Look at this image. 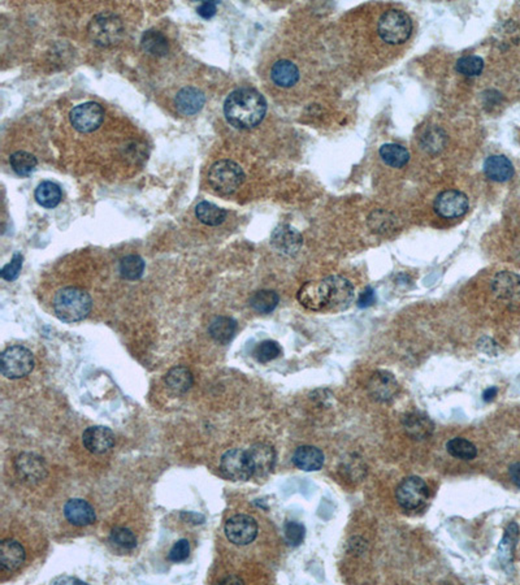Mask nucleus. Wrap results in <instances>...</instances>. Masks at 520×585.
<instances>
[{
  "mask_svg": "<svg viewBox=\"0 0 520 585\" xmlns=\"http://www.w3.org/2000/svg\"><path fill=\"white\" fill-rule=\"evenodd\" d=\"M267 112L264 97L255 88H237L224 104L227 120L240 129H251L263 122Z\"/></svg>",
  "mask_w": 520,
  "mask_h": 585,
  "instance_id": "1",
  "label": "nucleus"
},
{
  "mask_svg": "<svg viewBox=\"0 0 520 585\" xmlns=\"http://www.w3.org/2000/svg\"><path fill=\"white\" fill-rule=\"evenodd\" d=\"M93 307V299L88 291L79 287H64L56 293L54 311L64 323H77L88 318Z\"/></svg>",
  "mask_w": 520,
  "mask_h": 585,
  "instance_id": "2",
  "label": "nucleus"
},
{
  "mask_svg": "<svg viewBox=\"0 0 520 585\" xmlns=\"http://www.w3.org/2000/svg\"><path fill=\"white\" fill-rule=\"evenodd\" d=\"M88 33L91 41L97 46L111 47L122 41L124 23L117 15L111 12H102L91 19L88 26Z\"/></svg>",
  "mask_w": 520,
  "mask_h": 585,
  "instance_id": "3",
  "label": "nucleus"
},
{
  "mask_svg": "<svg viewBox=\"0 0 520 585\" xmlns=\"http://www.w3.org/2000/svg\"><path fill=\"white\" fill-rule=\"evenodd\" d=\"M244 173L242 168L233 160H219L213 163L209 172L211 188L222 195L233 194L244 184Z\"/></svg>",
  "mask_w": 520,
  "mask_h": 585,
  "instance_id": "4",
  "label": "nucleus"
},
{
  "mask_svg": "<svg viewBox=\"0 0 520 585\" xmlns=\"http://www.w3.org/2000/svg\"><path fill=\"white\" fill-rule=\"evenodd\" d=\"M377 30L385 44H401L409 39L412 32V22L405 12L389 10L380 17Z\"/></svg>",
  "mask_w": 520,
  "mask_h": 585,
  "instance_id": "5",
  "label": "nucleus"
},
{
  "mask_svg": "<svg viewBox=\"0 0 520 585\" xmlns=\"http://www.w3.org/2000/svg\"><path fill=\"white\" fill-rule=\"evenodd\" d=\"M34 368L32 352L20 345L7 347L0 356V370L3 376L17 380L29 375Z\"/></svg>",
  "mask_w": 520,
  "mask_h": 585,
  "instance_id": "6",
  "label": "nucleus"
},
{
  "mask_svg": "<svg viewBox=\"0 0 520 585\" xmlns=\"http://www.w3.org/2000/svg\"><path fill=\"white\" fill-rule=\"evenodd\" d=\"M428 486L419 476H409L403 479L396 490L399 506L407 511L423 508L428 499Z\"/></svg>",
  "mask_w": 520,
  "mask_h": 585,
  "instance_id": "7",
  "label": "nucleus"
},
{
  "mask_svg": "<svg viewBox=\"0 0 520 585\" xmlns=\"http://www.w3.org/2000/svg\"><path fill=\"white\" fill-rule=\"evenodd\" d=\"M220 468L224 475L234 481H246L254 476L249 452L242 449H232L224 454Z\"/></svg>",
  "mask_w": 520,
  "mask_h": 585,
  "instance_id": "8",
  "label": "nucleus"
},
{
  "mask_svg": "<svg viewBox=\"0 0 520 585\" xmlns=\"http://www.w3.org/2000/svg\"><path fill=\"white\" fill-rule=\"evenodd\" d=\"M70 124L79 133H91L97 131L104 119V111L95 102H86L78 104L69 113Z\"/></svg>",
  "mask_w": 520,
  "mask_h": 585,
  "instance_id": "9",
  "label": "nucleus"
},
{
  "mask_svg": "<svg viewBox=\"0 0 520 585\" xmlns=\"http://www.w3.org/2000/svg\"><path fill=\"white\" fill-rule=\"evenodd\" d=\"M297 299L305 309L310 311H328L329 287L325 278L319 281H309L299 287Z\"/></svg>",
  "mask_w": 520,
  "mask_h": 585,
  "instance_id": "10",
  "label": "nucleus"
},
{
  "mask_svg": "<svg viewBox=\"0 0 520 585\" xmlns=\"http://www.w3.org/2000/svg\"><path fill=\"white\" fill-rule=\"evenodd\" d=\"M258 530L259 527L256 520L244 514L234 515L225 523V535L228 540L238 546H244L254 541Z\"/></svg>",
  "mask_w": 520,
  "mask_h": 585,
  "instance_id": "11",
  "label": "nucleus"
},
{
  "mask_svg": "<svg viewBox=\"0 0 520 585\" xmlns=\"http://www.w3.org/2000/svg\"><path fill=\"white\" fill-rule=\"evenodd\" d=\"M433 209L443 219H456L468 210V198L459 190H445L434 199Z\"/></svg>",
  "mask_w": 520,
  "mask_h": 585,
  "instance_id": "12",
  "label": "nucleus"
},
{
  "mask_svg": "<svg viewBox=\"0 0 520 585\" xmlns=\"http://www.w3.org/2000/svg\"><path fill=\"white\" fill-rule=\"evenodd\" d=\"M329 287V306L328 311L340 312L349 309L354 300V287L343 276H329L325 278Z\"/></svg>",
  "mask_w": 520,
  "mask_h": 585,
  "instance_id": "13",
  "label": "nucleus"
},
{
  "mask_svg": "<svg viewBox=\"0 0 520 585\" xmlns=\"http://www.w3.org/2000/svg\"><path fill=\"white\" fill-rule=\"evenodd\" d=\"M492 290L494 296L506 305H518L520 303L519 275L509 271L499 272L492 280Z\"/></svg>",
  "mask_w": 520,
  "mask_h": 585,
  "instance_id": "14",
  "label": "nucleus"
},
{
  "mask_svg": "<svg viewBox=\"0 0 520 585\" xmlns=\"http://www.w3.org/2000/svg\"><path fill=\"white\" fill-rule=\"evenodd\" d=\"M367 389L377 402H390L398 393V381L393 374L380 370L371 376Z\"/></svg>",
  "mask_w": 520,
  "mask_h": 585,
  "instance_id": "15",
  "label": "nucleus"
},
{
  "mask_svg": "<svg viewBox=\"0 0 520 585\" xmlns=\"http://www.w3.org/2000/svg\"><path fill=\"white\" fill-rule=\"evenodd\" d=\"M302 234L290 225H278L271 234V244L280 254L296 255L302 247Z\"/></svg>",
  "mask_w": 520,
  "mask_h": 585,
  "instance_id": "16",
  "label": "nucleus"
},
{
  "mask_svg": "<svg viewBox=\"0 0 520 585\" xmlns=\"http://www.w3.org/2000/svg\"><path fill=\"white\" fill-rule=\"evenodd\" d=\"M16 472L17 475L23 479L26 483H38L44 480L47 476V467H46L44 458L35 455V454H21L16 459Z\"/></svg>",
  "mask_w": 520,
  "mask_h": 585,
  "instance_id": "17",
  "label": "nucleus"
},
{
  "mask_svg": "<svg viewBox=\"0 0 520 585\" xmlns=\"http://www.w3.org/2000/svg\"><path fill=\"white\" fill-rule=\"evenodd\" d=\"M249 457L253 464L254 477H264L272 472L276 464V452L268 443H254L249 450Z\"/></svg>",
  "mask_w": 520,
  "mask_h": 585,
  "instance_id": "18",
  "label": "nucleus"
},
{
  "mask_svg": "<svg viewBox=\"0 0 520 585\" xmlns=\"http://www.w3.org/2000/svg\"><path fill=\"white\" fill-rule=\"evenodd\" d=\"M82 442L90 453L103 454L115 445V434L107 427L94 425L84 432Z\"/></svg>",
  "mask_w": 520,
  "mask_h": 585,
  "instance_id": "19",
  "label": "nucleus"
},
{
  "mask_svg": "<svg viewBox=\"0 0 520 585\" xmlns=\"http://www.w3.org/2000/svg\"><path fill=\"white\" fill-rule=\"evenodd\" d=\"M64 515L70 524L77 527H86L93 524L97 519L94 508L88 501L81 498H73L68 501L64 506Z\"/></svg>",
  "mask_w": 520,
  "mask_h": 585,
  "instance_id": "20",
  "label": "nucleus"
},
{
  "mask_svg": "<svg viewBox=\"0 0 520 585\" xmlns=\"http://www.w3.org/2000/svg\"><path fill=\"white\" fill-rule=\"evenodd\" d=\"M26 553L23 545L16 540H3L0 544V566L3 570L15 571L25 562Z\"/></svg>",
  "mask_w": 520,
  "mask_h": 585,
  "instance_id": "21",
  "label": "nucleus"
},
{
  "mask_svg": "<svg viewBox=\"0 0 520 585\" xmlns=\"http://www.w3.org/2000/svg\"><path fill=\"white\" fill-rule=\"evenodd\" d=\"M293 463L297 468L306 472L319 471L324 464V454L315 446H299L293 454Z\"/></svg>",
  "mask_w": 520,
  "mask_h": 585,
  "instance_id": "22",
  "label": "nucleus"
},
{
  "mask_svg": "<svg viewBox=\"0 0 520 585\" xmlns=\"http://www.w3.org/2000/svg\"><path fill=\"white\" fill-rule=\"evenodd\" d=\"M485 176L496 182H506L512 178L515 171L509 159L503 155H492L484 162Z\"/></svg>",
  "mask_w": 520,
  "mask_h": 585,
  "instance_id": "23",
  "label": "nucleus"
},
{
  "mask_svg": "<svg viewBox=\"0 0 520 585\" xmlns=\"http://www.w3.org/2000/svg\"><path fill=\"white\" fill-rule=\"evenodd\" d=\"M175 102L180 113L185 116H191L198 113L203 108L206 103V97L198 88H184L178 91Z\"/></svg>",
  "mask_w": 520,
  "mask_h": 585,
  "instance_id": "24",
  "label": "nucleus"
},
{
  "mask_svg": "<svg viewBox=\"0 0 520 585\" xmlns=\"http://www.w3.org/2000/svg\"><path fill=\"white\" fill-rule=\"evenodd\" d=\"M403 427L407 434L414 440H425L431 437L434 431V424L425 414L411 412L403 418Z\"/></svg>",
  "mask_w": 520,
  "mask_h": 585,
  "instance_id": "25",
  "label": "nucleus"
},
{
  "mask_svg": "<svg viewBox=\"0 0 520 585\" xmlns=\"http://www.w3.org/2000/svg\"><path fill=\"white\" fill-rule=\"evenodd\" d=\"M271 78L280 88H291L298 82V66L289 60H278L271 69Z\"/></svg>",
  "mask_w": 520,
  "mask_h": 585,
  "instance_id": "26",
  "label": "nucleus"
},
{
  "mask_svg": "<svg viewBox=\"0 0 520 585\" xmlns=\"http://www.w3.org/2000/svg\"><path fill=\"white\" fill-rule=\"evenodd\" d=\"M166 384L168 389L175 394H184L194 384V377L190 370L184 365H177L169 370L166 375Z\"/></svg>",
  "mask_w": 520,
  "mask_h": 585,
  "instance_id": "27",
  "label": "nucleus"
},
{
  "mask_svg": "<svg viewBox=\"0 0 520 585\" xmlns=\"http://www.w3.org/2000/svg\"><path fill=\"white\" fill-rule=\"evenodd\" d=\"M237 331V321L228 316H219L213 319L209 327V333L213 341L222 345L231 343Z\"/></svg>",
  "mask_w": 520,
  "mask_h": 585,
  "instance_id": "28",
  "label": "nucleus"
},
{
  "mask_svg": "<svg viewBox=\"0 0 520 585\" xmlns=\"http://www.w3.org/2000/svg\"><path fill=\"white\" fill-rule=\"evenodd\" d=\"M518 537H519V527L517 523L512 521L505 530V536L498 548V558L503 566L511 564Z\"/></svg>",
  "mask_w": 520,
  "mask_h": 585,
  "instance_id": "29",
  "label": "nucleus"
},
{
  "mask_svg": "<svg viewBox=\"0 0 520 585\" xmlns=\"http://www.w3.org/2000/svg\"><path fill=\"white\" fill-rule=\"evenodd\" d=\"M380 157L383 162L393 168H402L410 162V153L401 144H387L380 147Z\"/></svg>",
  "mask_w": 520,
  "mask_h": 585,
  "instance_id": "30",
  "label": "nucleus"
},
{
  "mask_svg": "<svg viewBox=\"0 0 520 585\" xmlns=\"http://www.w3.org/2000/svg\"><path fill=\"white\" fill-rule=\"evenodd\" d=\"M195 216L197 219L206 225L210 227H218L225 220L227 211L222 210V207L211 203V202H200L195 207Z\"/></svg>",
  "mask_w": 520,
  "mask_h": 585,
  "instance_id": "31",
  "label": "nucleus"
},
{
  "mask_svg": "<svg viewBox=\"0 0 520 585\" xmlns=\"http://www.w3.org/2000/svg\"><path fill=\"white\" fill-rule=\"evenodd\" d=\"M141 46L147 54L153 56H166L169 51V44L163 33L157 30H147L141 38Z\"/></svg>",
  "mask_w": 520,
  "mask_h": 585,
  "instance_id": "32",
  "label": "nucleus"
},
{
  "mask_svg": "<svg viewBox=\"0 0 520 585\" xmlns=\"http://www.w3.org/2000/svg\"><path fill=\"white\" fill-rule=\"evenodd\" d=\"M35 199L45 209H55L61 202V189L52 181H44L35 190Z\"/></svg>",
  "mask_w": 520,
  "mask_h": 585,
  "instance_id": "33",
  "label": "nucleus"
},
{
  "mask_svg": "<svg viewBox=\"0 0 520 585\" xmlns=\"http://www.w3.org/2000/svg\"><path fill=\"white\" fill-rule=\"evenodd\" d=\"M280 302V297L273 290H259L255 291L250 298L251 309L258 314H271L276 309Z\"/></svg>",
  "mask_w": 520,
  "mask_h": 585,
  "instance_id": "34",
  "label": "nucleus"
},
{
  "mask_svg": "<svg viewBox=\"0 0 520 585\" xmlns=\"http://www.w3.org/2000/svg\"><path fill=\"white\" fill-rule=\"evenodd\" d=\"M446 449L447 453L450 454L456 459H462V461H472L475 459L477 455V449H476L475 443H472L465 439L462 437H455L452 439L450 441L446 443Z\"/></svg>",
  "mask_w": 520,
  "mask_h": 585,
  "instance_id": "35",
  "label": "nucleus"
},
{
  "mask_svg": "<svg viewBox=\"0 0 520 585\" xmlns=\"http://www.w3.org/2000/svg\"><path fill=\"white\" fill-rule=\"evenodd\" d=\"M144 262L139 255H128L122 258L119 265V272L122 278L134 281L144 275Z\"/></svg>",
  "mask_w": 520,
  "mask_h": 585,
  "instance_id": "36",
  "label": "nucleus"
},
{
  "mask_svg": "<svg viewBox=\"0 0 520 585\" xmlns=\"http://www.w3.org/2000/svg\"><path fill=\"white\" fill-rule=\"evenodd\" d=\"M10 164L13 172L19 176L26 177L32 175L37 168V157L26 151H17L11 155Z\"/></svg>",
  "mask_w": 520,
  "mask_h": 585,
  "instance_id": "37",
  "label": "nucleus"
},
{
  "mask_svg": "<svg viewBox=\"0 0 520 585\" xmlns=\"http://www.w3.org/2000/svg\"><path fill=\"white\" fill-rule=\"evenodd\" d=\"M455 69L458 73L467 76V77H476L481 75L484 69V60L480 56L468 55L461 57L456 64Z\"/></svg>",
  "mask_w": 520,
  "mask_h": 585,
  "instance_id": "38",
  "label": "nucleus"
},
{
  "mask_svg": "<svg viewBox=\"0 0 520 585\" xmlns=\"http://www.w3.org/2000/svg\"><path fill=\"white\" fill-rule=\"evenodd\" d=\"M282 354L281 346L272 340H266L259 343L254 350V358L259 363H268L275 361Z\"/></svg>",
  "mask_w": 520,
  "mask_h": 585,
  "instance_id": "39",
  "label": "nucleus"
},
{
  "mask_svg": "<svg viewBox=\"0 0 520 585\" xmlns=\"http://www.w3.org/2000/svg\"><path fill=\"white\" fill-rule=\"evenodd\" d=\"M110 540L113 545L125 549V550H132L137 546V537L133 532L124 527H116L113 528L110 535Z\"/></svg>",
  "mask_w": 520,
  "mask_h": 585,
  "instance_id": "40",
  "label": "nucleus"
},
{
  "mask_svg": "<svg viewBox=\"0 0 520 585\" xmlns=\"http://www.w3.org/2000/svg\"><path fill=\"white\" fill-rule=\"evenodd\" d=\"M284 533H285V539H287L289 545L299 546L305 540L306 528L302 523H298V521H287V524L284 527Z\"/></svg>",
  "mask_w": 520,
  "mask_h": 585,
  "instance_id": "41",
  "label": "nucleus"
},
{
  "mask_svg": "<svg viewBox=\"0 0 520 585\" xmlns=\"http://www.w3.org/2000/svg\"><path fill=\"white\" fill-rule=\"evenodd\" d=\"M23 256L20 253H16L13 255L11 262L8 265H4L0 275L1 278H4L6 281H15L23 268Z\"/></svg>",
  "mask_w": 520,
  "mask_h": 585,
  "instance_id": "42",
  "label": "nucleus"
},
{
  "mask_svg": "<svg viewBox=\"0 0 520 585\" xmlns=\"http://www.w3.org/2000/svg\"><path fill=\"white\" fill-rule=\"evenodd\" d=\"M189 554H190V544L186 539H181L177 542H175V545L171 548L168 558L169 561L178 564L188 559Z\"/></svg>",
  "mask_w": 520,
  "mask_h": 585,
  "instance_id": "43",
  "label": "nucleus"
},
{
  "mask_svg": "<svg viewBox=\"0 0 520 585\" xmlns=\"http://www.w3.org/2000/svg\"><path fill=\"white\" fill-rule=\"evenodd\" d=\"M375 302H376V294H375V290H374V289L371 287H367L365 290L359 294V298L356 300V305H358V307H360V309H365V307L372 306Z\"/></svg>",
  "mask_w": 520,
  "mask_h": 585,
  "instance_id": "44",
  "label": "nucleus"
},
{
  "mask_svg": "<svg viewBox=\"0 0 520 585\" xmlns=\"http://www.w3.org/2000/svg\"><path fill=\"white\" fill-rule=\"evenodd\" d=\"M216 10H218L216 1H203L200 7H198L197 12H198L200 17H203V19H211V17H213L216 15Z\"/></svg>",
  "mask_w": 520,
  "mask_h": 585,
  "instance_id": "45",
  "label": "nucleus"
},
{
  "mask_svg": "<svg viewBox=\"0 0 520 585\" xmlns=\"http://www.w3.org/2000/svg\"><path fill=\"white\" fill-rule=\"evenodd\" d=\"M52 584H86L85 582L79 580L77 577H72V576H59L51 582Z\"/></svg>",
  "mask_w": 520,
  "mask_h": 585,
  "instance_id": "46",
  "label": "nucleus"
},
{
  "mask_svg": "<svg viewBox=\"0 0 520 585\" xmlns=\"http://www.w3.org/2000/svg\"><path fill=\"white\" fill-rule=\"evenodd\" d=\"M509 475L512 483L520 489V462L510 466Z\"/></svg>",
  "mask_w": 520,
  "mask_h": 585,
  "instance_id": "47",
  "label": "nucleus"
},
{
  "mask_svg": "<svg viewBox=\"0 0 520 585\" xmlns=\"http://www.w3.org/2000/svg\"><path fill=\"white\" fill-rule=\"evenodd\" d=\"M497 387H488L487 390L483 393V399H484L485 402H492L494 398L497 397Z\"/></svg>",
  "mask_w": 520,
  "mask_h": 585,
  "instance_id": "48",
  "label": "nucleus"
},
{
  "mask_svg": "<svg viewBox=\"0 0 520 585\" xmlns=\"http://www.w3.org/2000/svg\"><path fill=\"white\" fill-rule=\"evenodd\" d=\"M222 583H235V584H238V583H242V580H240V579H233V577H228V579L222 580Z\"/></svg>",
  "mask_w": 520,
  "mask_h": 585,
  "instance_id": "49",
  "label": "nucleus"
}]
</instances>
